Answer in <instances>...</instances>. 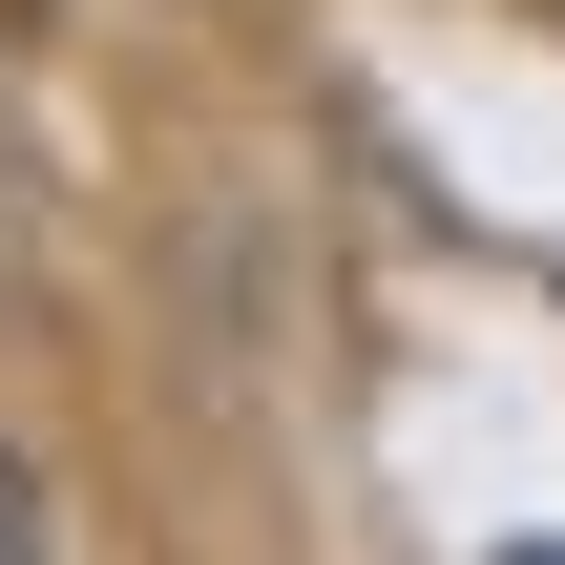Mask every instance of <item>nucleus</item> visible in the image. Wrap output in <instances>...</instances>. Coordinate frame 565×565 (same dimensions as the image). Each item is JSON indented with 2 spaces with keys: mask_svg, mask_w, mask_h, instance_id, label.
I'll return each mask as SVG.
<instances>
[{
  "mask_svg": "<svg viewBox=\"0 0 565 565\" xmlns=\"http://www.w3.org/2000/svg\"><path fill=\"white\" fill-rule=\"evenodd\" d=\"M0 565H42V482H21V461H0Z\"/></svg>",
  "mask_w": 565,
  "mask_h": 565,
  "instance_id": "1",
  "label": "nucleus"
},
{
  "mask_svg": "<svg viewBox=\"0 0 565 565\" xmlns=\"http://www.w3.org/2000/svg\"><path fill=\"white\" fill-rule=\"evenodd\" d=\"M503 565H565V545H503Z\"/></svg>",
  "mask_w": 565,
  "mask_h": 565,
  "instance_id": "2",
  "label": "nucleus"
}]
</instances>
